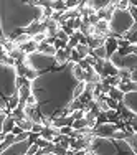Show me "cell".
<instances>
[{"instance_id": "cell-1", "label": "cell", "mask_w": 137, "mask_h": 155, "mask_svg": "<svg viewBox=\"0 0 137 155\" xmlns=\"http://www.w3.org/2000/svg\"><path fill=\"white\" fill-rule=\"evenodd\" d=\"M76 63L69 61L63 68L43 73L32 83V93L38 99V110L43 116L53 119L63 117L61 110L75 101V87L78 84L73 76V66Z\"/></svg>"}, {"instance_id": "cell-2", "label": "cell", "mask_w": 137, "mask_h": 155, "mask_svg": "<svg viewBox=\"0 0 137 155\" xmlns=\"http://www.w3.org/2000/svg\"><path fill=\"white\" fill-rule=\"evenodd\" d=\"M2 35L15 40L35 21L43 20V8L30 2H2Z\"/></svg>"}, {"instance_id": "cell-3", "label": "cell", "mask_w": 137, "mask_h": 155, "mask_svg": "<svg viewBox=\"0 0 137 155\" xmlns=\"http://www.w3.org/2000/svg\"><path fill=\"white\" fill-rule=\"evenodd\" d=\"M0 86H2V96L8 101L12 96L18 94V71L17 66L2 64V78H0Z\"/></svg>"}, {"instance_id": "cell-4", "label": "cell", "mask_w": 137, "mask_h": 155, "mask_svg": "<svg viewBox=\"0 0 137 155\" xmlns=\"http://www.w3.org/2000/svg\"><path fill=\"white\" fill-rule=\"evenodd\" d=\"M109 23H111V33H112V36L124 38L129 33V30L135 25V20L131 17V13L127 10H116L112 15V20Z\"/></svg>"}, {"instance_id": "cell-5", "label": "cell", "mask_w": 137, "mask_h": 155, "mask_svg": "<svg viewBox=\"0 0 137 155\" xmlns=\"http://www.w3.org/2000/svg\"><path fill=\"white\" fill-rule=\"evenodd\" d=\"M25 64L28 68L35 69L38 74H43V73H48V71H53V69L58 68V63H56V58L53 56H46V54H42V53H33V54H28L27 60H25Z\"/></svg>"}, {"instance_id": "cell-6", "label": "cell", "mask_w": 137, "mask_h": 155, "mask_svg": "<svg viewBox=\"0 0 137 155\" xmlns=\"http://www.w3.org/2000/svg\"><path fill=\"white\" fill-rule=\"evenodd\" d=\"M33 145V142L30 139L28 140H23V142H15L13 145H10L8 149L2 150L0 155H27L28 153V149Z\"/></svg>"}, {"instance_id": "cell-7", "label": "cell", "mask_w": 137, "mask_h": 155, "mask_svg": "<svg viewBox=\"0 0 137 155\" xmlns=\"http://www.w3.org/2000/svg\"><path fill=\"white\" fill-rule=\"evenodd\" d=\"M117 130V125L112 122H106V124H99L94 127V135L96 137H107L112 139L114 132Z\"/></svg>"}, {"instance_id": "cell-8", "label": "cell", "mask_w": 137, "mask_h": 155, "mask_svg": "<svg viewBox=\"0 0 137 155\" xmlns=\"http://www.w3.org/2000/svg\"><path fill=\"white\" fill-rule=\"evenodd\" d=\"M124 106L127 109H131L132 112L137 116V91L135 93H129V94H125V97H124Z\"/></svg>"}, {"instance_id": "cell-9", "label": "cell", "mask_w": 137, "mask_h": 155, "mask_svg": "<svg viewBox=\"0 0 137 155\" xmlns=\"http://www.w3.org/2000/svg\"><path fill=\"white\" fill-rule=\"evenodd\" d=\"M38 53L55 58V56H56V53H58V50L55 48V45H50V43L43 41V43H40V45H38Z\"/></svg>"}, {"instance_id": "cell-10", "label": "cell", "mask_w": 137, "mask_h": 155, "mask_svg": "<svg viewBox=\"0 0 137 155\" xmlns=\"http://www.w3.org/2000/svg\"><path fill=\"white\" fill-rule=\"evenodd\" d=\"M91 54H94L98 60H102V61H107L109 60V54H107V50H106V45L104 46H99L96 50H91Z\"/></svg>"}, {"instance_id": "cell-11", "label": "cell", "mask_w": 137, "mask_h": 155, "mask_svg": "<svg viewBox=\"0 0 137 155\" xmlns=\"http://www.w3.org/2000/svg\"><path fill=\"white\" fill-rule=\"evenodd\" d=\"M119 89H121L124 94L135 93V91H137V83H134V81H129V83H122L121 86H119Z\"/></svg>"}, {"instance_id": "cell-12", "label": "cell", "mask_w": 137, "mask_h": 155, "mask_svg": "<svg viewBox=\"0 0 137 155\" xmlns=\"http://www.w3.org/2000/svg\"><path fill=\"white\" fill-rule=\"evenodd\" d=\"M73 76L76 78L78 83H81V81H84V78H86V71H84V69L76 63V64L73 66Z\"/></svg>"}, {"instance_id": "cell-13", "label": "cell", "mask_w": 137, "mask_h": 155, "mask_svg": "<svg viewBox=\"0 0 137 155\" xmlns=\"http://www.w3.org/2000/svg\"><path fill=\"white\" fill-rule=\"evenodd\" d=\"M109 97L116 99L117 102H122V101H124V97H125V94L122 93V91L119 89V87H112V86H111V91H109Z\"/></svg>"}, {"instance_id": "cell-14", "label": "cell", "mask_w": 137, "mask_h": 155, "mask_svg": "<svg viewBox=\"0 0 137 155\" xmlns=\"http://www.w3.org/2000/svg\"><path fill=\"white\" fill-rule=\"evenodd\" d=\"M86 87H88V83H86V81H81V83H78L76 87H75V99L81 97V96L86 93Z\"/></svg>"}, {"instance_id": "cell-15", "label": "cell", "mask_w": 137, "mask_h": 155, "mask_svg": "<svg viewBox=\"0 0 137 155\" xmlns=\"http://www.w3.org/2000/svg\"><path fill=\"white\" fill-rule=\"evenodd\" d=\"M76 51H78V53H79L81 60H84V58H88V56H89V54H91V48L88 46V45H81V43H79V45L76 46Z\"/></svg>"}, {"instance_id": "cell-16", "label": "cell", "mask_w": 137, "mask_h": 155, "mask_svg": "<svg viewBox=\"0 0 137 155\" xmlns=\"http://www.w3.org/2000/svg\"><path fill=\"white\" fill-rule=\"evenodd\" d=\"M32 36L30 35H27V33H22V35H18L17 36V38L15 40H13V41H15L17 43V45H18V48H20L22 45H25V43H28V41H32Z\"/></svg>"}, {"instance_id": "cell-17", "label": "cell", "mask_w": 137, "mask_h": 155, "mask_svg": "<svg viewBox=\"0 0 137 155\" xmlns=\"http://www.w3.org/2000/svg\"><path fill=\"white\" fill-rule=\"evenodd\" d=\"M114 5H116L117 10H127L131 2L129 0H114Z\"/></svg>"}, {"instance_id": "cell-18", "label": "cell", "mask_w": 137, "mask_h": 155, "mask_svg": "<svg viewBox=\"0 0 137 155\" xmlns=\"http://www.w3.org/2000/svg\"><path fill=\"white\" fill-rule=\"evenodd\" d=\"M89 127L88 125V120L86 119H79V120H75V124H73V129H76V130H83V129Z\"/></svg>"}, {"instance_id": "cell-19", "label": "cell", "mask_w": 137, "mask_h": 155, "mask_svg": "<svg viewBox=\"0 0 137 155\" xmlns=\"http://www.w3.org/2000/svg\"><path fill=\"white\" fill-rule=\"evenodd\" d=\"M106 102H107V106H109V109H112V110H117L119 109V104H121V102H117L116 99L109 97V96L106 97Z\"/></svg>"}, {"instance_id": "cell-20", "label": "cell", "mask_w": 137, "mask_h": 155, "mask_svg": "<svg viewBox=\"0 0 137 155\" xmlns=\"http://www.w3.org/2000/svg\"><path fill=\"white\" fill-rule=\"evenodd\" d=\"M107 79H109V84L112 87H119L121 84H122V79H121V76L117 74V76H112V78H107Z\"/></svg>"}, {"instance_id": "cell-21", "label": "cell", "mask_w": 137, "mask_h": 155, "mask_svg": "<svg viewBox=\"0 0 137 155\" xmlns=\"http://www.w3.org/2000/svg\"><path fill=\"white\" fill-rule=\"evenodd\" d=\"M27 106H30V107H36V109H38V99H36L35 97V96H28V97H27Z\"/></svg>"}, {"instance_id": "cell-22", "label": "cell", "mask_w": 137, "mask_h": 155, "mask_svg": "<svg viewBox=\"0 0 137 155\" xmlns=\"http://www.w3.org/2000/svg\"><path fill=\"white\" fill-rule=\"evenodd\" d=\"M127 12L131 13V17L135 20V23H137V5H134V3L131 2V5H129V8H127Z\"/></svg>"}, {"instance_id": "cell-23", "label": "cell", "mask_w": 137, "mask_h": 155, "mask_svg": "<svg viewBox=\"0 0 137 155\" xmlns=\"http://www.w3.org/2000/svg\"><path fill=\"white\" fill-rule=\"evenodd\" d=\"M55 153H56V155H66V153H68V150L63 149L60 143H55Z\"/></svg>"}, {"instance_id": "cell-24", "label": "cell", "mask_w": 137, "mask_h": 155, "mask_svg": "<svg viewBox=\"0 0 137 155\" xmlns=\"http://www.w3.org/2000/svg\"><path fill=\"white\" fill-rule=\"evenodd\" d=\"M43 129H45V125H43V124H33L32 132H33V134H42Z\"/></svg>"}, {"instance_id": "cell-25", "label": "cell", "mask_w": 137, "mask_h": 155, "mask_svg": "<svg viewBox=\"0 0 137 155\" xmlns=\"http://www.w3.org/2000/svg\"><path fill=\"white\" fill-rule=\"evenodd\" d=\"M35 143H38V145H40V149H45V147H48V145H50V143H51V142H48V140H46V139H43V137H42V135H40V139H38V140H36V142H35Z\"/></svg>"}, {"instance_id": "cell-26", "label": "cell", "mask_w": 137, "mask_h": 155, "mask_svg": "<svg viewBox=\"0 0 137 155\" xmlns=\"http://www.w3.org/2000/svg\"><path fill=\"white\" fill-rule=\"evenodd\" d=\"M38 152H40V145H38V143H33L30 149H28V153L27 155H36Z\"/></svg>"}, {"instance_id": "cell-27", "label": "cell", "mask_w": 137, "mask_h": 155, "mask_svg": "<svg viewBox=\"0 0 137 155\" xmlns=\"http://www.w3.org/2000/svg\"><path fill=\"white\" fill-rule=\"evenodd\" d=\"M71 61H73V63H79V61H81V56H79V53H78L76 50L71 51Z\"/></svg>"}, {"instance_id": "cell-28", "label": "cell", "mask_w": 137, "mask_h": 155, "mask_svg": "<svg viewBox=\"0 0 137 155\" xmlns=\"http://www.w3.org/2000/svg\"><path fill=\"white\" fill-rule=\"evenodd\" d=\"M73 127L71 125H66V127H61V135H71Z\"/></svg>"}, {"instance_id": "cell-29", "label": "cell", "mask_w": 137, "mask_h": 155, "mask_svg": "<svg viewBox=\"0 0 137 155\" xmlns=\"http://www.w3.org/2000/svg\"><path fill=\"white\" fill-rule=\"evenodd\" d=\"M12 132H13V134H15V135H18V134H22V132H25V130H23V129H22V127H18V125H17V127L13 129Z\"/></svg>"}, {"instance_id": "cell-30", "label": "cell", "mask_w": 137, "mask_h": 155, "mask_svg": "<svg viewBox=\"0 0 137 155\" xmlns=\"http://www.w3.org/2000/svg\"><path fill=\"white\" fill-rule=\"evenodd\" d=\"M132 81H134V83H137V69H134V71H132Z\"/></svg>"}, {"instance_id": "cell-31", "label": "cell", "mask_w": 137, "mask_h": 155, "mask_svg": "<svg viewBox=\"0 0 137 155\" xmlns=\"http://www.w3.org/2000/svg\"><path fill=\"white\" fill-rule=\"evenodd\" d=\"M45 155H56V153H45Z\"/></svg>"}, {"instance_id": "cell-32", "label": "cell", "mask_w": 137, "mask_h": 155, "mask_svg": "<svg viewBox=\"0 0 137 155\" xmlns=\"http://www.w3.org/2000/svg\"><path fill=\"white\" fill-rule=\"evenodd\" d=\"M91 155H94V153H92V152H91Z\"/></svg>"}]
</instances>
